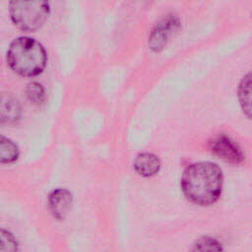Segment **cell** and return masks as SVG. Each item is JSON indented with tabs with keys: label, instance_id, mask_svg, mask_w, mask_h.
I'll return each mask as SVG.
<instances>
[{
	"label": "cell",
	"instance_id": "6da1fadb",
	"mask_svg": "<svg viewBox=\"0 0 252 252\" xmlns=\"http://www.w3.org/2000/svg\"><path fill=\"white\" fill-rule=\"evenodd\" d=\"M223 175L220 167L211 161H197L189 164L181 177L184 196L193 204L211 206L220 197Z\"/></svg>",
	"mask_w": 252,
	"mask_h": 252
},
{
	"label": "cell",
	"instance_id": "7a4b0ae2",
	"mask_svg": "<svg viewBox=\"0 0 252 252\" xmlns=\"http://www.w3.org/2000/svg\"><path fill=\"white\" fill-rule=\"evenodd\" d=\"M7 61L16 73L25 77H33L44 70L47 53L38 40L22 35L14 38L9 44Z\"/></svg>",
	"mask_w": 252,
	"mask_h": 252
},
{
	"label": "cell",
	"instance_id": "3957f363",
	"mask_svg": "<svg viewBox=\"0 0 252 252\" xmlns=\"http://www.w3.org/2000/svg\"><path fill=\"white\" fill-rule=\"evenodd\" d=\"M50 12L47 1L16 0L9 3V13L12 22L21 30L33 32L46 21Z\"/></svg>",
	"mask_w": 252,
	"mask_h": 252
},
{
	"label": "cell",
	"instance_id": "277c9868",
	"mask_svg": "<svg viewBox=\"0 0 252 252\" xmlns=\"http://www.w3.org/2000/svg\"><path fill=\"white\" fill-rule=\"evenodd\" d=\"M180 27V20L174 14H167L161 18L150 32L148 41L150 49L156 52L162 50Z\"/></svg>",
	"mask_w": 252,
	"mask_h": 252
},
{
	"label": "cell",
	"instance_id": "5b68a950",
	"mask_svg": "<svg viewBox=\"0 0 252 252\" xmlns=\"http://www.w3.org/2000/svg\"><path fill=\"white\" fill-rule=\"evenodd\" d=\"M210 151L222 160L240 164L244 160V155L239 146L226 134H219L209 142Z\"/></svg>",
	"mask_w": 252,
	"mask_h": 252
},
{
	"label": "cell",
	"instance_id": "8992f818",
	"mask_svg": "<svg viewBox=\"0 0 252 252\" xmlns=\"http://www.w3.org/2000/svg\"><path fill=\"white\" fill-rule=\"evenodd\" d=\"M72 194L66 188L53 189L48 195V207L56 220H63L72 207Z\"/></svg>",
	"mask_w": 252,
	"mask_h": 252
},
{
	"label": "cell",
	"instance_id": "52a82bcc",
	"mask_svg": "<svg viewBox=\"0 0 252 252\" xmlns=\"http://www.w3.org/2000/svg\"><path fill=\"white\" fill-rule=\"evenodd\" d=\"M161 163L159 158L152 153H140L133 160L135 171L143 177H152L158 173Z\"/></svg>",
	"mask_w": 252,
	"mask_h": 252
},
{
	"label": "cell",
	"instance_id": "ba28073f",
	"mask_svg": "<svg viewBox=\"0 0 252 252\" xmlns=\"http://www.w3.org/2000/svg\"><path fill=\"white\" fill-rule=\"evenodd\" d=\"M21 116V104L11 93H2L0 100V117L3 123H14Z\"/></svg>",
	"mask_w": 252,
	"mask_h": 252
},
{
	"label": "cell",
	"instance_id": "9c48e42d",
	"mask_svg": "<svg viewBox=\"0 0 252 252\" xmlns=\"http://www.w3.org/2000/svg\"><path fill=\"white\" fill-rule=\"evenodd\" d=\"M238 100L243 113L252 119V71L247 73L239 83Z\"/></svg>",
	"mask_w": 252,
	"mask_h": 252
},
{
	"label": "cell",
	"instance_id": "30bf717a",
	"mask_svg": "<svg viewBox=\"0 0 252 252\" xmlns=\"http://www.w3.org/2000/svg\"><path fill=\"white\" fill-rule=\"evenodd\" d=\"M189 252H224V250L216 238L202 236L193 243Z\"/></svg>",
	"mask_w": 252,
	"mask_h": 252
},
{
	"label": "cell",
	"instance_id": "8fae6325",
	"mask_svg": "<svg viewBox=\"0 0 252 252\" xmlns=\"http://www.w3.org/2000/svg\"><path fill=\"white\" fill-rule=\"evenodd\" d=\"M19 149L10 139L1 136L0 139V161L1 163H11L17 160Z\"/></svg>",
	"mask_w": 252,
	"mask_h": 252
},
{
	"label": "cell",
	"instance_id": "7c38bea8",
	"mask_svg": "<svg viewBox=\"0 0 252 252\" xmlns=\"http://www.w3.org/2000/svg\"><path fill=\"white\" fill-rule=\"evenodd\" d=\"M27 95L34 103H42L45 98V91L43 86L38 82H32L27 87Z\"/></svg>",
	"mask_w": 252,
	"mask_h": 252
},
{
	"label": "cell",
	"instance_id": "4fadbf2b",
	"mask_svg": "<svg viewBox=\"0 0 252 252\" xmlns=\"http://www.w3.org/2000/svg\"><path fill=\"white\" fill-rule=\"evenodd\" d=\"M0 252H17V241L14 235L5 229H1Z\"/></svg>",
	"mask_w": 252,
	"mask_h": 252
}]
</instances>
